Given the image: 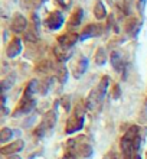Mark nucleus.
Returning <instances> with one entry per match:
<instances>
[{"label":"nucleus","instance_id":"nucleus-18","mask_svg":"<svg viewBox=\"0 0 147 159\" xmlns=\"http://www.w3.org/2000/svg\"><path fill=\"white\" fill-rule=\"evenodd\" d=\"M107 58H108V55H107V49H105L104 46H100L97 51H95V55H94V62L97 64V65H104L107 62Z\"/></svg>","mask_w":147,"mask_h":159},{"label":"nucleus","instance_id":"nucleus-5","mask_svg":"<svg viewBox=\"0 0 147 159\" xmlns=\"http://www.w3.org/2000/svg\"><path fill=\"white\" fill-rule=\"evenodd\" d=\"M35 106H36V100L35 98H25V97H22L20 103L17 106V109L13 111V117H19L22 114H29L32 110L35 109Z\"/></svg>","mask_w":147,"mask_h":159},{"label":"nucleus","instance_id":"nucleus-11","mask_svg":"<svg viewBox=\"0 0 147 159\" xmlns=\"http://www.w3.org/2000/svg\"><path fill=\"white\" fill-rule=\"evenodd\" d=\"M120 146H121V152H123V156H124V159H134V143L130 142L128 139H126L124 136L121 138V140H120Z\"/></svg>","mask_w":147,"mask_h":159},{"label":"nucleus","instance_id":"nucleus-3","mask_svg":"<svg viewBox=\"0 0 147 159\" xmlns=\"http://www.w3.org/2000/svg\"><path fill=\"white\" fill-rule=\"evenodd\" d=\"M63 22H65V17H63L62 12L54 10V12H50L46 16V19H45V26L50 30H56L63 25Z\"/></svg>","mask_w":147,"mask_h":159},{"label":"nucleus","instance_id":"nucleus-27","mask_svg":"<svg viewBox=\"0 0 147 159\" xmlns=\"http://www.w3.org/2000/svg\"><path fill=\"white\" fill-rule=\"evenodd\" d=\"M7 159H22V158H20V156H19V155H10Z\"/></svg>","mask_w":147,"mask_h":159},{"label":"nucleus","instance_id":"nucleus-29","mask_svg":"<svg viewBox=\"0 0 147 159\" xmlns=\"http://www.w3.org/2000/svg\"><path fill=\"white\" fill-rule=\"evenodd\" d=\"M144 2H146V0H140V3L141 4H144Z\"/></svg>","mask_w":147,"mask_h":159},{"label":"nucleus","instance_id":"nucleus-9","mask_svg":"<svg viewBox=\"0 0 147 159\" xmlns=\"http://www.w3.org/2000/svg\"><path fill=\"white\" fill-rule=\"evenodd\" d=\"M25 148V142L20 140V139H17L15 142L9 143V145H4V146L0 148V153L2 155H16L17 152H20L22 149Z\"/></svg>","mask_w":147,"mask_h":159},{"label":"nucleus","instance_id":"nucleus-1","mask_svg":"<svg viewBox=\"0 0 147 159\" xmlns=\"http://www.w3.org/2000/svg\"><path fill=\"white\" fill-rule=\"evenodd\" d=\"M85 111H87V106L84 103H78L74 109V113L67 121V127H65V133L72 134L75 132H80L84 127V117Z\"/></svg>","mask_w":147,"mask_h":159},{"label":"nucleus","instance_id":"nucleus-21","mask_svg":"<svg viewBox=\"0 0 147 159\" xmlns=\"http://www.w3.org/2000/svg\"><path fill=\"white\" fill-rule=\"evenodd\" d=\"M41 85H39V94H42V96H45L48 91H49V88H50V84H52V78L50 77H48V78H45L42 81V83H39Z\"/></svg>","mask_w":147,"mask_h":159},{"label":"nucleus","instance_id":"nucleus-19","mask_svg":"<svg viewBox=\"0 0 147 159\" xmlns=\"http://www.w3.org/2000/svg\"><path fill=\"white\" fill-rule=\"evenodd\" d=\"M68 77H69V71H68V68L65 65H61L58 68V71H56V80H58L61 84H65L67 83Z\"/></svg>","mask_w":147,"mask_h":159},{"label":"nucleus","instance_id":"nucleus-6","mask_svg":"<svg viewBox=\"0 0 147 159\" xmlns=\"http://www.w3.org/2000/svg\"><path fill=\"white\" fill-rule=\"evenodd\" d=\"M102 32H104V26L102 25H100V23H89V25H87L82 29V32L80 35V39L85 41L87 38H97V36L102 35Z\"/></svg>","mask_w":147,"mask_h":159},{"label":"nucleus","instance_id":"nucleus-20","mask_svg":"<svg viewBox=\"0 0 147 159\" xmlns=\"http://www.w3.org/2000/svg\"><path fill=\"white\" fill-rule=\"evenodd\" d=\"M13 134H15V130L9 129V127H3V129L0 130V142L6 143V142H9V140H12Z\"/></svg>","mask_w":147,"mask_h":159},{"label":"nucleus","instance_id":"nucleus-14","mask_svg":"<svg viewBox=\"0 0 147 159\" xmlns=\"http://www.w3.org/2000/svg\"><path fill=\"white\" fill-rule=\"evenodd\" d=\"M84 19V9L76 7L69 16V22H68V28H76L81 25V22Z\"/></svg>","mask_w":147,"mask_h":159},{"label":"nucleus","instance_id":"nucleus-15","mask_svg":"<svg viewBox=\"0 0 147 159\" xmlns=\"http://www.w3.org/2000/svg\"><path fill=\"white\" fill-rule=\"evenodd\" d=\"M45 3V0H20V6L26 10L35 12L38 9L42 7V4Z\"/></svg>","mask_w":147,"mask_h":159},{"label":"nucleus","instance_id":"nucleus-8","mask_svg":"<svg viewBox=\"0 0 147 159\" xmlns=\"http://www.w3.org/2000/svg\"><path fill=\"white\" fill-rule=\"evenodd\" d=\"M78 41H80V35L75 34V32H67V34L61 35L58 38L59 46H62L65 49H71Z\"/></svg>","mask_w":147,"mask_h":159},{"label":"nucleus","instance_id":"nucleus-22","mask_svg":"<svg viewBox=\"0 0 147 159\" xmlns=\"http://www.w3.org/2000/svg\"><path fill=\"white\" fill-rule=\"evenodd\" d=\"M15 80H16V75H7L6 78L2 80V90L3 91H6V90H9L10 87H13V84H15Z\"/></svg>","mask_w":147,"mask_h":159},{"label":"nucleus","instance_id":"nucleus-26","mask_svg":"<svg viewBox=\"0 0 147 159\" xmlns=\"http://www.w3.org/2000/svg\"><path fill=\"white\" fill-rule=\"evenodd\" d=\"M62 159H75V155H72V153H65Z\"/></svg>","mask_w":147,"mask_h":159},{"label":"nucleus","instance_id":"nucleus-24","mask_svg":"<svg viewBox=\"0 0 147 159\" xmlns=\"http://www.w3.org/2000/svg\"><path fill=\"white\" fill-rule=\"evenodd\" d=\"M111 97H113L114 100H117V98H120V97H121V87H120L118 84H114V85H113Z\"/></svg>","mask_w":147,"mask_h":159},{"label":"nucleus","instance_id":"nucleus-10","mask_svg":"<svg viewBox=\"0 0 147 159\" xmlns=\"http://www.w3.org/2000/svg\"><path fill=\"white\" fill-rule=\"evenodd\" d=\"M23 49V45H22V39L20 38H13L12 41L9 42L7 48H6V55H7V58H16L17 55L22 52Z\"/></svg>","mask_w":147,"mask_h":159},{"label":"nucleus","instance_id":"nucleus-17","mask_svg":"<svg viewBox=\"0 0 147 159\" xmlns=\"http://www.w3.org/2000/svg\"><path fill=\"white\" fill-rule=\"evenodd\" d=\"M94 16L97 17L98 20L107 19V9H105V3L102 0H98L95 6H94Z\"/></svg>","mask_w":147,"mask_h":159},{"label":"nucleus","instance_id":"nucleus-12","mask_svg":"<svg viewBox=\"0 0 147 159\" xmlns=\"http://www.w3.org/2000/svg\"><path fill=\"white\" fill-rule=\"evenodd\" d=\"M56 120H58V114H56V111H55V110H49V111L43 116V120H42L41 125H42L43 129L48 132V130H52L55 127Z\"/></svg>","mask_w":147,"mask_h":159},{"label":"nucleus","instance_id":"nucleus-7","mask_svg":"<svg viewBox=\"0 0 147 159\" xmlns=\"http://www.w3.org/2000/svg\"><path fill=\"white\" fill-rule=\"evenodd\" d=\"M87 68H88V59L85 58L84 55H80L78 58L72 62L71 65V71L74 74L75 78H80L81 75H84L85 71H87Z\"/></svg>","mask_w":147,"mask_h":159},{"label":"nucleus","instance_id":"nucleus-28","mask_svg":"<svg viewBox=\"0 0 147 159\" xmlns=\"http://www.w3.org/2000/svg\"><path fill=\"white\" fill-rule=\"evenodd\" d=\"M134 159H141V156H140L139 153H136V155H134Z\"/></svg>","mask_w":147,"mask_h":159},{"label":"nucleus","instance_id":"nucleus-23","mask_svg":"<svg viewBox=\"0 0 147 159\" xmlns=\"http://www.w3.org/2000/svg\"><path fill=\"white\" fill-rule=\"evenodd\" d=\"M59 103L62 104L65 111H69V110H71V98H69V96H63L62 98L59 100Z\"/></svg>","mask_w":147,"mask_h":159},{"label":"nucleus","instance_id":"nucleus-4","mask_svg":"<svg viewBox=\"0 0 147 159\" xmlns=\"http://www.w3.org/2000/svg\"><path fill=\"white\" fill-rule=\"evenodd\" d=\"M110 61H111V65L117 72H123L126 74V65L127 61L124 58V54H123L120 49H114L110 55Z\"/></svg>","mask_w":147,"mask_h":159},{"label":"nucleus","instance_id":"nucleus-13","mask_svg":"<svg viewBox=\"0 0 147 159\" xmlns=\"http://www.w3.org/2000/svg\"><path fill=\"white\" fill-rule=\"evenodd\" d=\"M126 32H127V35H131L133 38L137 36V34L140 32V22H139L137 17L130 16L128 19H127V22H126Z\"/></svg>","mask_w":147,"mask_h":159},{"label":"nucleus","instance_id":"nucleus-16","mask_svg":"<svg viewBox=\"0 0 147 159\" xmlns=\"http://www.w3.org/2000/svg\"><path fill=\"white\" fill-rule=\"evenodd\" d=\"M35 91H39V81L38 80H30L26 85L25 91H23V97L25 98H33Z\"/></svg>","mask_w":147,"mask_h":159},{"label":"nucleus","instance_id":"nucleus-25","mask_svg":"<svg viewBox=\"0 0 147 159\" xmlns=\"http://www.w3.org/2000/svg\"><path fill=\"white\" fill-rule=\"evenodd\" d=\"M55 3H58L59 6H62V7H68L67 4H65V0H55Z\"/></svg>","mask_w":147,"mask_h":159},{"label":"nucleus","instance_id":"nucleus-2","mask_svg":"<svg viewBox=\"0 0 147 159\" xmlns=\"http://www.w3.org/2000/svg\"><path fill=\"white\" fill-rule=\"evenodd\" d=\"M28 28H29L28 19L22 13H15L10 22V30L15 34H25Z\"/></svg>","mask_w":147,"mask_h":159}]
</instances>
